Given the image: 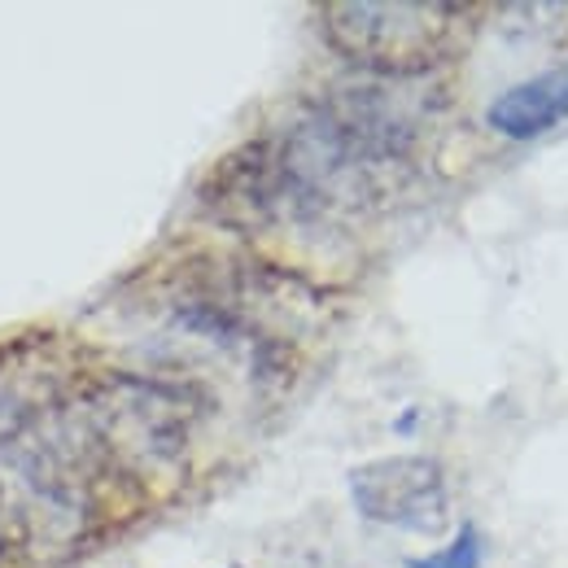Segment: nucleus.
<instances>
[{
  "instance_id": "nucleus-4",
  "label": "nucleus",
  "mask_w": 568,
  "mask_h": 568,
  "mask_svg": "<svg viewBox=\"0 0 568 568\" xmlns=\"http://www.w3.org/2000/svg\"><path fill=\"white\" fill-rule=\"evenodd\" d=\"M481 565H486V538H481V529L473 520H464L450 542L433 547L425 556H407L403 560V568H481Z\"/></svg>"
},
{
  "instance_id": "nucleus-3",
  "label": "nucleus",
  "mask_w": 568,
  "mask_h": 568,
  "mask_svg": "<svg viewBox=\"0 0 568 568\" xmlns=\"http://www.w3.org/2000/svg\"><path fill=\"white\" fill-rule=\"evenodd\" d=\"M568 123V62L503 88L486 105V128L503 141H538Z\"/></svg>"
},
{
  "instance_id": "nucleus-1",
  "label": "nucleus",
  "mask_w": 568,
  "mask_h": 568,
  "mask_svg": "<svg viewBox=\"0 0 568 568\" xmlns=\"http://www.w3.org/2000/svg\"><path fill=\"white\" fill-rule=\"evenodd\" d=\"M459 9L446 4H333L324 9V27L342 53H351L363 67L389 74H412L437 62L450 18Z\"/></svg>"
},
{
  "instance_id": "nucleus-2",
  "label": "nucleus",
  "mask_w": 568,
  "mask_h": 568,
  "mask_svg": "<svg viewBox=\"0 0 568 568\" xmlns=\"http://www.w3.org/2000/svg\"><path fill=\"white\" fill-rule=\"evenodd\" d=\"M351 503L363 520L403 529V534H437L450 511L446 473L428 455H385L351 468L346 477Z\"/></svg>"
}]
</instances>
